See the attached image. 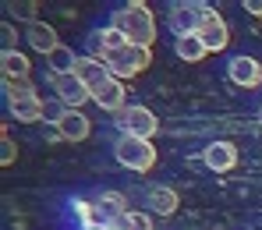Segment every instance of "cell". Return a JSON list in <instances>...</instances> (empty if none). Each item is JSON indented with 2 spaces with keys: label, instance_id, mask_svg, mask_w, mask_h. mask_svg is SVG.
<instances>
[{
  "label": "cell",
  "instance_id": "9",
  "mask_svg": "<svg viewBox=\"0 0 262 230\" xmlns=\"http://www.w3.org/2000/svg\"><path fill=\"white\" fill-rule=\"evenodd\" d=\"M202 163H206L209 170H216V174L234 170V167H237V149H234V142H227V138L209 142V145L202 149Z\"/></svg>",
  "mask_w": 262,
  "mask_h": 230
},
{
  "label": "cell",
  "instance_id": "14",
  "mask_svg": "<svg viewBox=\"0 0 262 230\" xmlns=\"http://www.w3.org/2000/svg\"><path fill=\"white\" fill-rule=\"evenodd\" d=\"M25 39L32 43V50H39V53H53L57 46H60V39H57V32L50 29V25H43V21H36V25H29V32H25Z\"/></svg>",
  "mask_w": 262,
  "mask_h": 230
},
{
  "label": "cell",
  "instance_id": "22",
  "mask_svg": "<svg viewBox=\"0 0 262 230\" xmlns=\"http://www.w3.org/2000/svg\"><path fill=\"white\" fill-rule=\"evenodd\" d=\"M245 11H248L252 18H262V0H245Z\"/></svg>",
  "mask_w": 262,
  "mask_h": 230
},
{
  "label": "cell",
  "instance_id": "18",
  "mask_svg": "<svg viewBox=\"0 0 262 230\" xmlns=\"http://www.w3.org/2000/svg\"><path fill=\"white\" fill-rule=\"evenodd\" d=\"M0 64H4V78H29V60L14 50V53H0Z\"/></svg>",
  "mask_w": 262,
  "mask_h": 230
},
{
  "label": "cell",
  "instance_id": "19",
  "mask_svg": "<svg viewBox=\"0 0 262 230\" xmlns=\"http://www.w3.org/2000/svg\"><path fill=\"white\" fill-rule=\"evenodd\" d=\"M124 230H152L149 213H128V216H124Z\"/></svg>",
  "mask_w": 262,
  "mask_h": 230
},
{
  "label": "cell",
  "instance_id": "2",
  "mask_svg": "<svg viewBox=\"0 0 262 230\" xmlns=\"http://www.w3.org/2000/svg\"><path fill=\"white\" fill-rule=\"evenodd\" d=\"M114 156L121 167H128L135 174H149L156 167V145L149 138H131V135H121L114 142Z\"/></svg>",
  "mask_w": 262,
  "mask_h": 230
},
{
  "label": "cell",
  "instance_id": "17",
  "mask_svg": "<svg viewBox=\"0 0 262 230\" xmlns=\"http://www.w3.org/2000/svg\"><path fill=\"white\" fill-rule=\"evenodd\" d=\"M4 92H7V103H18V99H39L36 85L29 78H4Z\"/></svg>",
  "mask_w": 262,
  "mask_h": 230
},
{
  "label": "cell",
  "instance_id": "1",
  "mask_svg": "<svg viewBox=\"0 0 262 230\" xmlns=\"http://www.w3.org/2000/svg\"><path fill=\"white\" fill-rule=\"evenodd\" d=\"M110 25H114L117 32H124L131 46L152 50V43H156V18H152V11H149L142 0H131L124 7H117V11L110 14Z\"/></svg>",
  "mask_w": 262,
  "mask_h": 230
},
{
  "label": "cell",
  "instance_id": "21",
  "mask_svg": "<svg viewBox=\"0 0 262 230\" xmlns=\"http://www.w3.org/2000/svg\"><path fill=\"white\" fill-rule=\"evenodd\" d=\"M0 149H4V152H0V163L11 167V163H14V145H11V138H7V135L0 138Z\"/></svg>",
  "mask_w": 262,
  "mask_h": 230
},
{
  "label": "cell",
  "instance_id": "5",
  "mask_svg": "<svg viewBox=\"0 0 262 230\" xmlns=\"http://www.w3.org/2000/svg\"><path fill=\"white\" fill-rule=\"evenodd\" d=\"M50 89L57 92V103H64L68 110H78L85 99H92L89 85L71 71V75H50Z\"/></svg>",
  "mask_w": 262,
  "mask_h": 230
},
{
  "label": "cell",
  "instance_id": "16",
  "mask_svg": "<svg viewBox=\"0 0 262 230\" xmlns=\"http://www.w3.org/2000/svg\"><path fill=\"white\" fill-rule=\"evenodd\" d=\"M145 198H149V205H152L160 216H170V213L177 209V191L174 188H149Z\"/></svg>",
  "mask_w": 262,
  "mask_h": 230
},
{
  "label": "cell",
  "instance_id": "11",
  "mask_svg": "<svg viewBox=\"0 0 262 230\" xmlns=\"http://www.w3.org/2000/svg\"><path fill=\"white\" fill-rule=\"evenodd\" d=\"M89 117L85 113H78V110H64V117L57 121V135L68 138V142H85L89 138Z\"/></svg>",
  "mask_w": 262,
  "mask_h": 230
},
{
  "label": "cell",
  "instance_id": "10",
  "mask_svg": "<svg viewBox=\"0 0 262 230\" xmlns=\"http://www.w3.org/2000/svg\"><path fill=\"white\" fill-rule=\"evenodd\" d=\"M92 92V103L96 106H103V110H110V113H121L124 110V99H128V92H124V82L121 78H106V82H99L96 89H89Z\"/></svg>",
  "mask_w": 262,
  "mask_h": 230
},
{
  "label": "cell",
  "instance_id": "23",
  "mask_svg": "<svg viewBox=\"0 0 262 230\" xmlns=\"http://www.w3.org/2000/svg\"><path fill=\"white\" fill-rule=\"evenodd\" d=\"M259 121H262V106H259Z\"/></svg>",
  "mask_w": 262,
  "mask_h": 230
},
{
  "label": "cell",
  "instance_id": "20",
  "mask_svg": "<svg viewBox=\"0 0 262 230\" xmlns=\"http://www.w3.org/2000/svg\"><path fill=\"white\" fill-rule=\"evenodd\" d=\"M11 11H14V18H25L29 25L39 21V18H36V4H11Z\"/></svg>",
  "mask_w": 262,
  "mask_h": 230
},
{
  "label": "cell",
  "instance_id": "12",
  "mask_svg": "<svg viewBox=\"0 0 262 230\" xmlns=\"http://www.w3.org/2000/svg\"><path fill=\"white\" fill-rule=\"evenodd\" d=\"M75 75L85 82L89 89H96L99 82H106V78H110L106 64H103V60H96V57H89V53H78V60H75Z\"/></svg>",
  "mask_w": 262,
  "mask_h": 230
},
{
  "label": "cell",
  "instance_id": "3",
  "mask_svg": "<svg viewBox=\"0 0 262 230\" xmlns=\"http://www.w3.org/2000/svg\"><path fill=\"white\" fill-rule=\"evenodd\" d=\"M103 64H106V71H110L114 78L124 82V78L142 75V71L152 64V50H145V46H124V50H117V53H106Z\"/></svg>",
  "mask_w": 262,
  "mask_h": 230
},
{
  "label": "cell",
  "instance_id": "7",
  "mask_svg": "<svg viewBox=\"0 0 262 230\" xmlns=\"http://www.w3.org/2000/svg\"><path fill=\"white\" fill-rule=\"evenodd\" d=\"M227 78H230L234 85H241V89H255V85L262 82V64L255 60V57L237 53V57L227 60Z\"/></svg>",
  "mask_w": 262,
  "mask_h": 230
},
{
  "label": "cell",
  "instance_id": "13",
  "mask_svg": "<svg viewBox=\"0 0 262 230\" xmlns=\"http://www.w3.org/2000/svg\"><path fill=\"white\" fill-rule=\"evenodd\" d=\"M7 110H11V117L21 121V124H36V121L46 117V103L43 99H18V103H7Z\"/></svg>",
  "mask_w": 262,
  "mask_h": 230
},
{
  "label": "cell",
  "instance_id": "15",
  "mask_svg": "<svg viewBox=\"0 0 262 230\" xmlns=\"http://www.w3.org/2000/svg\"><path fill=\"white\" fill-rule=\"evenodd\" d=\"M174 53L184 64H199L209 50H206V43H202L199 36H181V39H174Z\"/></svg>",
  "mask_w": 262,
  "mask_h": 230
},
{
  "label": "cell",
  "instance_id": "8",
  "mask_svg": "<svg viewBox=\"0 0 262 230\" xmlns=\"http://www.w3.org/2000/svg\"><path fill=\"white\" fill-rule=\"evenodd\" d=\"M199 39L206 43V50L209 53H216V50H223V46L230 43V32H227V21H223V14L220 11H206L202 14V25H199Z\"/></svg>",
  "mask_w": 262,
  "mask_h": 230
},
{
  "label": "cell",
  "instance_id": "4",
  "mask_svg": "<svg viewBox=\"0 0 262 230\" xmlns=\"http://www.w3.org/2000/svg\"><path fill=\"white\" fill-rule=\"evenodd\" d=\"M117 128H121V135H131V138H149L160 131V121H156V113L152 110H145V106H124L121 113H117Z\"/></svg>",
  "mask_w": 262,
  "mask_h": 230
},
{
  "label": "cell",
  "instance_id": "6",
  "mask_svg": "<svg viewBox=\"0 0 262 230\" xmlns=\"http://www.w3.org/2000/svg\"><path fill=\"white\" fill-rule=\"evenodd\" d=\"M209 7L206 4H174L170 7V32L174 39L181 36H199V25H202V14Z\"/></svg>",
  "mask_w": 262,
  "mask_h": 230
}]
</instances>
